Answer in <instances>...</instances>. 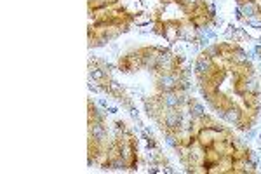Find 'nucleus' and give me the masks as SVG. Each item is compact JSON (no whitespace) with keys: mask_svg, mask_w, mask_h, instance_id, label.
Masks as SVG:
<instances>
[{"mask_svg":"<svg viewBox=\"0 0 261 174\" xmlns=\"http://www.w3.org/2000/svg\"><path fill=\"white\" fill-rule=\"evenodd\" d=\"M171 141H174L183 165L192 172L252 171L249 148L231 127L204 113L199 107L192 110Z\"/></svg>","mask_w":261,"mask_h":174,"instance_id":"7ed1b4c3","label":"nucleus"},{"mask_svg":"<svg viewBox=\"0 0 261 174\" xmlns=\"http://www.w3.org/2000/svg\"><path fill=\"white\" fill-rule=\"evenodd\" d=\"M195 79L205 103L228 126L249 131L261 112V79L246 51L231 42L204 49Z\"/></svg>","mask_w":261,"mask_h":174,"instance_id":"f257e3e1","label":"nucleus"},{"mask_svg":"<svg viewBox=\"0 0 261 174\" xmlns=\"http://www.w3.org/2000/svg\"><path fill=\"white\" fill-rule=\"evenodd\" d=\"M91 162L105 169H133L138 159V141L124 122H110L98 110L89 113Z\"/></svg>","mask_w":261,"mask_h":174,"instance_id":"20e7f679","label":"nucleus"},{"mask_svg":"<svg viewBox=\"0 0 261 174\" xmlns=\"http://www.w3.org/2000/svg\"><path fill=\"white\" fill-rule=\"evenodd\" d=\"M239 9L249 18L261 19V0H237Z\"/></svg>","mask_w":261,"mask_h":174,"instance_id":"39448f33","label":"nucleus"},{"mask_svg":"<svg viewBox=\"0 0 261 174\" xmlns=\"http://www.w3.org/2000/svg\"><path fill=\"white\" fill-rule=\"evenodd\" d=\"M211 16L205 0H89V42L101 45L133 27L174 40L202 30Z\"/></svg>","mask_w":261,"mask_h":174,"instance_id":"f03ea898","label":"nucleus"},{"mask_svg":"<svg viewBox=\"0 0 261 174\" xmlns=\"http://www.w3.org/2000/svg\"><path fill=\"white\" fill-rule=\"evenodd\" d=\"M259 59H261V47H259Z\"/></svg>","mask_w":261,"mask_h":174,"instance_id":"423d86ee","label":"nucleus"}]
</instances>
